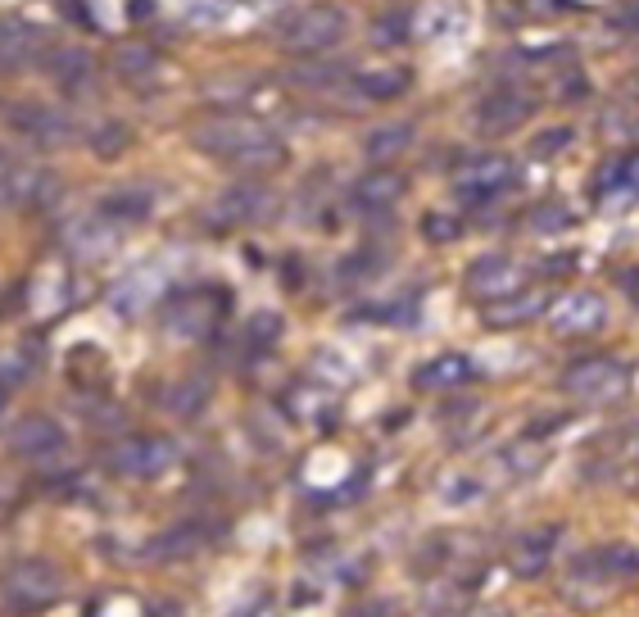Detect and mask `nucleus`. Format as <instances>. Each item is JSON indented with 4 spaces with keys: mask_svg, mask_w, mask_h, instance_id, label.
<instances>
[{
    "mask_svg": "<svg viewBox=\"0 0 639 617\" xmlns=\"http://www.w3.org/2000/svg\"><path fill=\"white\" fill-rule=\"evenodd\" d=\"M372 37L385 41V45H390V41H404V37H409V19H404V14H385V19L372 28Z\"/></svg>",
    "mask_w": 639,
    "mask_h": 617,
    "instance_id": "obj_33",
    "label": "nucleus"
},
{
    "mask_svg": "<svg viewBox=\"0 0 639 617\" xmlns=\"http://www.w3.org/2000/svg\"><path fill=\"white\" fill-rule=\"evenodd\" d=\"M522 287H526L522 264H513L508 255H485L467 268V296L481 300V305H499Z\"/></svg>",
    "mask_w": 639,
    "mask_h": 617,
    "instance_id": "obj_7",
    "label": "nucleus"
},
{
    "mask_svg": "<svg viewBox=\"0 0 639 617\" xmlns=\"http://www.w3.org/2000/svg\"><path fill=\"white\" fill-rule=\"evenodd\" d=\"M114 69H118L127 82H145V78L159 69V55L151 51V45H123V51L114 55Z\"/></svg>",
    "mask_w": 639,
    "mask_h": 617,
    "instance_id": "obj_23",
    "label": "nucleus"
},
{
    "mask_svg": "<svg viewBox=\"0 0 639 617\" xmlns=\"http://www.w3.org/2000/svg\"><path fill=\"white\" fill-rule=\"evenodd\" d=\"M563 10V0H489V14L499 28H526L535 19H549Z\"/></svg>",
    "mask_w": 639,
    "mask_h": 617,
    "instance_id": "obj_21",
    "label": "nucleus"
},
{
    "mask_svg": "<svg viewBox=\"0 0 639 617\" xmlns=\"http://www.w3.org/2000/svg\"><path fill=\"white\" fill-rule=\"evenodd\" d=\"M409 141H413V127H409V123H395V127H381V136L368 141V151H372V155H390V151H404Z\"/></svg>",
    "mask_w": 639,
    "mask_h": 617,
    "instance_id": "obj_28",
    "label": "nucleus"
},
{
    "mask_svg": "<svg viewBox=\"0 0 639 617\" xmlns=\"http://www.w3.org/2000/svg\"><path fill=\"white\" fill-rule=\"evenodd\" d=\"M101 132H105V136H95V151H101V155H118V151H127V141H132V136H127L123 123H105Z\"/></svg>",
    "mask_w": 639,
    "mask_h": 617,
    "instance_id": "obj_32",
    "label": "nucleus"
},
{
    "mask_svg": "<svg viewBox=\"0 0 639 617\" xmlns=\"http://www.w3.org/2000/svg\"><path fill=\"white\" fill-rule=\"evenodd\" d=\"M617 28L639 32V0H630V6H621V10H617Z\"/></svg>",
    "mask_w": 639,
    "mask_h": 617,
    "instance_id": "obj_35",
    "label": "nucleus"
},
{
    "mask_svg": "<svg viewBox=\"0 0 639 617\" xmlns=\"http://www.w3.org/2000/svg\"><path fill=\"white\" fill-rule=\"evenodd\" d=\"M567 141H571L567 127H558L554 136H535V141H530V155H558V151L567 146Z\"/></svg>",
    "mask_w": 639,
    "mask_h": 617,
    "instance_id": "obj_34",
    "label": "nucleus"
},
{
    "mask_svg": "<svg viewBox=\"0 0 639 617\" xmlns=\"http://www.w3.org/2000/svg\"><path fill=\"white\" fill-rule=\"evenodd\" d=\"M599 567H604V577L608 582H621V577H639V554L626 549V545H608L599 554Z\"/></svg>",
    "mask_w": 639,
    "mask_h": 617,
    "instance_id": "obj_25",
    "label": "nucleus"
},
{
    "mask_svg": "<svg viewBox=\"0 0 639 617\" xmlns=\"http://www.w3.org/2000/svg\"><path fill=\"white\" fill-rule=\"evenodd\" d=\"M626 291H630V300L639 305V268H635V272H626Z\"/></svg>",
    "mask_w": 639,
    "mask_h": 617,
    "instance_id": "obj_36",
    "label": "nucleus"
},
{
    "mask_svg": "<svg viewBox=\"0 0 639 617\" xmlns=\"http://www.w3.org/2000/svg\"><path fill=\"white\" fill-rule=\"evenodd\" d=\"M205 400H209V387H205V382H182V387L168 395V409L182 413V418H190V413L205 409Z\"/></svg>",
    "mask_w": 639,
    "mask_h": 617,
    "instance_id": "obj_26",
    "label": "nucleus"
},
{
    "mask_svg": "<svg viewBox=\"0 0 639 617\" xmlns=\"http://www.w3.org/2000/svg\"><path fill=\"white\" fill-rule=\"evenodd\" d=\"M155 214V196L145 192V186H123V192H110L101 200V218L110 223H141Z\"/></svg>",
    "mask_w": 639,
    "mask_h": 617,
    "instance_id": "obj_18",
    "label": "nucleus"
},
{
    "mask_svg": "<svg viewBox=\"0 0 639 617\" xmlns=\"http://www.w3.org/2000/svg\"><path fill=\"white\" fill-rule=\"evenodd\" d=\"M0 586H6V599H10L14 608H45V604L60 599L64 577H60L55 563H45V558H23V563L10 567Z\"/></svg>",
    "mask_w": 639,
    "mask_h": 617,
    "instance_id": "obj_4",
    "label": "nucleus"
},
{
    "mask_svg": "<svg viewBox=\"0 0 639 617\" xmlns=\"http://www.w3.org/2000/svg\"><path fill=\"white\" fill-rule=\"evenodd\" d=\"M549 327L558 337H595L608 327V300L599 291H571L549 305Z\"/></svg>",
    "mask_w": 639,
    "mask_h": 617,
    "instance_id": "obj_6",
    "label": "nucleus"
},
{
    "mask_svg": "<svg viewBox=\"0 0 639 617\" xmlns=\"http://www.w3.org/2000/svg\"><path fill=\"white\" fill-rule=\"evenodd\" d=\"M300 86H331V82H340L346 78V64H318V69H295L290 73Z\"/></svg>",
    "mask_w": 639,
    "mask_h": 617,
    "instance_id": "obj_29",
    "label": "nucleus"
},
{
    "mask_svg": "<svg viewBox=\"0 0 639 617\" xmlns=\"http://www.w3.org/2000/svg\"><path fill=\"white\" fill-rule=\"evenodd\" d=\"M346 32H350V14L340 6H305V10H295L281 23L277 41H281V51H290V55H322Z\"/></svg>",
    "mask_w": 639,
    "mask_h": 617,
    "instance_id": "obj_2",
    "label": "nucleus"
},
{
    "mask_svg": "<svg viewBox=\"0 0 639 617\" xmlns=\"http://www.w3.org/2000/svg\"><path fill=\"white\" fill-rule=\"evenodd\" d=\"M195 146L231 168H245V173H264V168L286 164V146L255 119H218V123L195 127Z\"/></svg>",
    "mask_w": 639,
    "mask_h": 617,
    "instance_id": "obj_1",
    "label": "nucleus"
},
{
    "mask_svg": "<svg viewBox=\"0 0 639 617\" xmlns=\"http://www.w3.org/2000/svg\"><path fill=\"white\" fill-rule=\"evenodd\" d=\"M535 114V101L526 96V91H489V96L476 105V127L485 132V136H504V132H513V127H522L526 119Z\"/></svg>",
    "mask_w": 639,
    "mask_h": 617,
    "instance_id": "obj_10",
    "label": "nucleus"
},
{
    "mask_svg": "<svg viewBox=\"0 0 639 617\" xmlns=\"http://www.w3.org/2000/svg\"><path fill=\"white\" fill-rule=\"evenodd\" d=\"M177 463V445L168 436H127L110 450V467L123 472V477H141V482H155Z\"/></svg>",
    "mask_w": 639,
    "mask_h": 617,
    "instance_id": "obj_5",
    "label": "nucleus"
},
{
    "mask_svg": "<svg viewBox=\"0 0 639 617\" xmlns=\"http://www.w3.org/2000/svg\"><path fill=\"white\" fill-rule=\"evenodd\" d=\"M10 123H14L23 136L41 141V146H60V141H69V123H64L55 110H14Z\"/></svg>",
    "mask_w": 639,
    "mask_h": 617,
    "instance_id": "obj_20",
    "label": "nucleus"
},
{
    "mask_svg": "<svg viewBox=\"0 0 639 617\" xmlns=\"http://www.w3.org/2000/svg\"><path fill=\"white\" fill-rule=\"evenodd\" d=\"M277 214V196L259 182H240L231 192L218 196L214 205V223L218 227H245V223H268Z\"/></svg>",
    "mask_w": 639,
    "mask_h": 617,
    "instance_id": "obj_8",
    "label": "nucleus"
},
{
    "mask_svg": "<svg viewBox=\"0 0 639 617\" xmlns=\"http://www.w3.org/2000/svg\"><path fill=\"white\" fill-rule=\"evenodd\" d=\"M350 86L359 91L363 101H377V105H385V101H400L404 91H409V69H372V73H359V78H350Z\"/></svg>",
    "mask_w": 639,
    "mask_h": 617,
    "instance_id": "obj_19",
    "label": "nucleus"
},
{
    "mask_svg": "<svg viewBox=\"0 0 639 617\" xmlns=\"http://www.w3.org/2000/svg\"><path fill=\"white\" fill-rule=\"evenodd\" d=\"M200 545H205L200 527H168V532H159L151 545H145V554H151V558H186Z\"/></svg>",
    "mask_w": 639,
    "mask_h": 617,
    "instance_id": "obj_22",
    "label": "nucleus"
},
{
    "mask_svg": "<svg viewBox=\"0 0 639 617\" xmlns=\"http://www.w3.org/2000/svg\"><path fill=\"white\" fill-rule=\"evenodd\" d=\"M404 192H409V177L395 173V168H368V173L354 182V200H359L363 209H390Z\"/></svg>",
    "mask_w": 639,
    "mask_h": 617,
    "instance_id": "obj_16",
    "label": "nucleus"
},
{
    "mask_svg": "<svg viewBox=\"0 0 639 617\" xmlns=\"http://www.w3.org/2000/svg\"><path fill=\"white\" fill-rule=\"evenodd\" d=\"M530 223H535L539 232H563V227H571L576 218H571V209H563V205H539V209L530 214Z\"/></svg>",
    "mask_w": 639,
    "mask_h": 617,
    "instance_id": "obj_30",
    "label": "nucleus"
},
{
    "mask_svg": "<svg viewBox=\"0 0 639 617\" xmlns=\"http://www.w3.org/2000/svg\"><path fill=\"white\" fill-rule=\"evenodd\" d=\"M45 55V32L19 14L0 19V69H28Z\"/></svg>",
    "mask_w": 639,
    "mask_h": 617,
    "instance_id": "obj_12",
    "label": "nucleus"
},
{
    "mask_svg": "<svg viewBox=\"0 0 639 617\" xmlns=\"http://www.w3.org/2000/svg\"><path fill=\"white\" fill-rule=\"evenodd\" d=\"M563 391L580 404H595V409L617 404L630 391V368L608 359V354H585L563 372Z\"/></svg>",
    "mask_w": 639,
    "mask_h": 617,
    "instance_id": "obj_3",
    "label": "nucleus"
},
{
    "mask_svg": "<svg viewBox=\"0 0 639 617\" xmlns=\"http://www.w3.org/2000/svg\"><path fill=\"white\" fill-rule=\"evenodd\" d=\"M10 450L19 459H55L64 450V426L55 418H45V413H28L14 422V432H10Z\"/></svg>",
    "mask_w": 639,
    "mask_h": 617,
    "instance_id": "obj_11",
    "label": "nucleus"
},
{
    "mask_svg": "<svg viewBox=\"0 0 639 617\" xmlns=\"http://www.w3.org/2000/svg\"><path fill=\"white\" fill-rule=\"evenodd\" d=\"M472 372L476 368H472L467 354H440V359H431L413 372V387L418 391H458V387L472 382Z\"/></svg>",
    "mask_w": 639,
    "mask_h": 617,
    "instance_id": "obj_15",
    "label": "nucleus"
},
{
    "mask_svg": "<svg viewBox=\"0 0 639 617\" xmlns=\"http://www.w3.org/2000/svg\"><path fill=\"white\" fill-rule=\"evenodd\" d=\"M539 313H549V291H513L508 300H499L495 309H489V327H522V322H530V318H539Z\"/></svg>",
    "mask_w": 639,
    "mask_h": 617,
    "instance_id": "obj_17",
    "label": "nucleus"
},
{
    "mask_svg": "<svg viewBox=\"0 0 639 617\" xmlns=\"http://www.w3.org/2000/svg\"><path fill=\"white\" fill-rule=\"evenodd\" d=\"M277 331H281V318H277L272 309H264V313L250 322V341L264 350V346H272V341H277Z\"/></svg>",
    "mask_w": 639,
    "mask_h": 617,
    "instance_id": "obj_31",
    "label": "nucleus"
},
{
    "mask_svg": "<svg viewBox=\"0 0 639 617\" xmlns=\"http://www.w3.org/2000/svg\"><path fill=\"white\" fill-rule=\"evenodd\" d=\"M60 192L51 173L41 168H23V164H10L0 168V205H41Z\"/></svg>",
    "mask_w": 639,
    "mask_h": 617,
    "instance_id": "obj_14",
    "label": "nucleus"
},
{
    "mask_svg": "<svg viewBox=\"0 0 639 617\" xmlns=\"http://www.w3.org/2000/svg\"><path fill=\"white\" fill-rule=\"evenodd\" d=\"M45 69H51L64 86H78V82L91 78V55H82V51H60L55 60H45Z\"/></svg>",
    "mask_w": 639,
    "mask_h": 617,
    "instance_id": "obj_24",
    "label": "nucleus"
},
{
    "mask_svg": "<svg viewBox=\"0 0 639 617\" xmlns=\"http://www.w3.org/2000/svg\"><path fill=\"white\" fill-rule=\"evenodd\" d=\"M513 182H517V164L508 155H481V160H472L458 173V196L467 205H476V200H489V196L508 192Z\"/></svg>",
    "mask_w": 639,
    "mask_h": 617,
    "instance_id": "obj_9",
    "label": "nucleus"
},
{
    "mask_svg": "<svg viewBox=\"0 0 639 617\" xmlns=\"http://www.w3.org/2000/svg\"><path fill=\"white\" fill-rule=\"evenodd\" d=\"M6 400H10V387H6V382H0V413H6Z\"/></svg>",
    "mask_w": 639,
    "mask_h": 617,
    "instance_id": "obj_37",
    "label": "nucleus"
},
{
    "mask_svg": "<svg viewBox=\"0 0 639 617\" xmlns=\"http://www.w3.org/2000/svg\"><path fill=\"white\" fill-rule=\"evenodd\" d=\"M458 232H463V223L450 218V214H426V218H422V236H426V241H435V246L458 241Z\"/></svg>",
    "mask_w": 639,
    "mask_h": 617,
    "instance_id": "obj_27",
    "label": "nucleus"
},
{
    "mask_svg": "<svg viewBox=\"0 0 639 617\" xmlns=\"http://www.w3.org/2000/svg\"><path fill=\"white\" fill-rule=\"evenodd\" d=\"M558 541H563V532H558V527H530V532H522V536L513 541V549H508L513 573H517L522 582H535V577L549 567V558H554Z\"/></svg>",
    "mask_w": 639,
    "mask_h": 617,
    "instance_id": "obj_13",
    "label": "nucleus"
}]
</instances>
